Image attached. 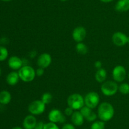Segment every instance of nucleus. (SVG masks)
Masks as SVG:
<instances>
[{
    "label": "nucleus",
    "instance_id": "29",
    "mask_svg": "<svg viewBox=\"0 0 129 129\" xmlns=\"http://www.w3.org/2000/svg\"><path fill=\"white\" fill-rule=\"evenodd\" d=\"M62 129H76V128L73 124L66 123L62 126Z\"/></svg>",
    "mask_w": 129,
    "mask_h": 129
},
{
    "label": "nucleus",
    "instance_id": "15",
    "mask_svg": "<svg viewBox=\"0 0 129 129\" xmlns=\"http://www.w3.org/2000/svg\"><path fill=\"white\" fill-rule=\"evenodd\" d=\"M84 118L80 112V111H74L71 116V121L75 126H81L84 123Z\"/></svg>",
    "mask_w": 129,
    "mask_h": 129
},
{
    "label": "nucleus",
    "instance_id": "9",
    "mask_svg": "<svg viewBox=\"0 0 129 129\" xmlns=\"http://www.w3.org/2000/svg\"><path fill=\"white\" fill-rule=\"evenodd\" d=\"M128 37L124 33L121 32H117L114 33L112 36V41L115 45L117 46H123L128 43Z\"/></svg>",
    "mask_w": 129,
    "mask_h": 129
},
{
    "label": "nucleus",
    "instance_id": "14",
    "mask_svg": "<svg viewBox=\"0 0 129 129\" xmlns=\"http://www.w3.org/2000/svg\"><path fill=\"white\" fill-rule=\"evenodd\" d=\"M37 121L33 115H27L23 121V127L24 129H34Z\"/></svg>",
    "mask_w": 129,
    "mask_h": 129
},
{
    "label": "nucleus",
    "instance_id": "10",
    "mask_svg": "<svg viewBox=\"0 0 129 129\" xmlns=\"http://www.w3.org/2000/svg\"><path fill=\"white\" fill-rule=\"evenodd\" d=\"M86 36V30L81 26L75 28L73 32V38L77 42H81Z\"/></svg>",
    "mask_w": 129,
    "mask_h": 129
},
{
    "label": "nucleus",
    "instance_id": "1",
    "mask_svg": "<svg viewBox=\"0 0 129 129\" xmlns=\"http://www.w3.org/2000/svg\"><path fill=\"white\" fill-rule=\"evenodd\" d=\"M115 114L114 108L112 104L103 102L99 105L98 109V116L100 120L106 122L112 120Z\"/></svg>",
    "mask_w": 129,
    "mask_h": 129
},
{
    "label": "nucleus",
    "instance_id": "22",
    "mask_svg": "<svg viewBox=\"0 0 129 129\" xmlns=\"http://www.w3.org/2000/svg\"><path fill=\"white\" fill-rule=\"evenodd\" d=\"M8 56V51L6 48L0 46V61H4Z\"/></svg>",
    "mask_w": 129,
    "mask_h": 129
},
{
    "label": "nucleus",
    "instance_id": "25",
    "mask_svg": "<svg viewBox=\"0 0 129 129\" xmlns=\"http://www.w3.org/2000/svg\"><path fill=\"white\" fill-rule=\"evenodd\" d=\"M44 129H59V128L56 123L50 121L45 124Z\"/></svg>",
    "mask_w": 129,
    "mask_h": 129
},
{
    "label": "nucleus",
    "instance_id": "26",
    "mask_svg": "<svg viewBox=\"0 0 129 129\" xmlns=\"http://www.w3.org/2000/svg\"><path fill=\"white\" fill-rule=\"evenodd\" d=\"M73 113H74V110H73V108H71V107H69L68 106V108H66L65 110V111H64V113H65V115H66V116H72V115L73 114Z\"/></svg>",
    "mask_w": 129,
    "mask_h": 129
},
{
    "label": "nucleus",
    "instance_id": "8",
    "mask_svg": "<svg viewBox=\"0 0 129 129\" xmlns=\"http://www.w3.org/2000/svg\"><path fill=\"white\" fill-rule=\"evenodd\" d=\"M127 75L125 68L122 65H117L113 68L112 75L115 81L117 82H122L125 80Z\"/></svg>",
    "mask_w": 129,
    "mask_h": 129
},
{
    "label": "nucleus",
    "instance_id": "7",
    "mask_svg": "<svg viewBox=\"0 0 129 129\" xmlns=\"http://www.w3.org/2000/svg\"><path fill=\"white\" fill-rule=\"evenodd\" d=\"M48 118L50 122L54 123H63L66 121V117L59 110L53 109L49 112Z\"/></svg>",
    "mask_w": 129,
    "mask_h": 129
},
{
    "label": "nucleus",
    "instance_id": "28",
    "mask_svg": "<svg viewBox=\"0 0 129 129\" xmlns=\"http://www.w3.org/2000/svg\"><path fill=\"white\" fill-rule=\"evenodd\" d=\"M44 125H45V123L43 121H37L34 129H44Z\"/></svg>",
    "mask_w": 129,
    "mask_h": 129
},
{
    "label": "nucleus",
    "instance_id": "30",
    "mask_svg": "<svg viewBox=\"0 0 129 129\" xmlns=\"http://www.w3.org/2000/svg\"><path fill=\"white\" fill-rule=\"evenodd\" d=\"M94 67L97 68V69H100V68H102V63L100 61H96L94 63Z\"/></svg>",
    "mask_w": 129,
    "mask_h": 129
},
{
    "label": "nucleus",
    "instance_id": "31",
    "mask_svg": "<svg viewBox=\"0 0 129 129\" xmlns=\"http://www.w3.org/2000/svg\"><path fill=\"white\" fill-rule=\"evenodd\" d=\"M100 1L103 3H107L112 2V1H113V0H100Z\"/></svg>",
    "mask_w": 129,
    "mask_h": 129
},
{
    "label": "nucleus",
    "instance_id": "27",
    "mask_svg": "<svg viewBox=\"0 0 129 129\" xmlns=\"http://www.w3.org/2000/svg\"><path fill=\"white\" fill-rule=\"evenodd\" d=\"M44 72H45V71H44V68H40V67H39V68H37V70L35 71L36 75H37L38 77H41V76H42L44 74Z\"/></svg>",
    "mask_w": 129,
    "mask_h": 129
},
{
    "label": "nucleus",
    "instance_id": "11",
    "mask_svg": "<svg viewBox=\"0 0 129 129\" xmlns=\"http://www.w3.org/2000/svg\"><path fill=\"white\" fill-rule=\"evenodd\" d=\"M52 63V57L49 53H44L40 54L37 59V64L39 67L46 68L50 65Z\"/></svg>",
    "mask_w": 129,
    "mask_h": 129
},
{
    "label": "nucleus",
    "instance_id": "21",
    "mask_svg": "<svg viewBox=\"0 0 129 129\" xmlns=\"http://www.w3.org/2000/svg\"><path fill=\"white\" fill-rule=\"evenodd\" d=\"M91 129H105V123L102 120L94 121L91 126Z\"/></svg>",
    "mask_w": 129,
    "mask_h": 129
},
{
    "label": "nucleus",
    "instance_id": "33",
    "mask_svg": "<svg viewBox=\"0 0 129 129\" xmlns=\"http://www.w3.org/2000/svg\"><path fill=\"white\" fill-rule=\"evenodd\" d=\"M3 1H5V2H9V1H11V0H1Z\"/></svg>",
    "mask_w": 129,
    "mask_h": 129
},
{
    "label": "nucleus",
    "instance_id": "17",
    "mask_svg": "<svg viewBox=\"0 0 129 129\" xmlns=\"http://www.w3.org/2000/svg\"><path fill=\"white\" fill-rule=\"evenodd\" d=\"M115 10L120 12L129 10V0H118L115 5Z\"/></svg>",
    "mask_w": 129,
    "mask_h": 129
},
{
    "label": "nucleus",
    "instance_id": "35",
    "mask_svg": "<svg viewBox=\"0 0 129 129\" xmlns=\"http://www.w3.org/2000/svg\"><path fill=\"white\" fill-rule=\"evenodd\" d=\"M60 1H67V0H60Z\"/></svg>",
    "mask_w": 129,
    "mask_h": 129
},
{
    "label": "nucleus",
    "instance_id": "24",
    "mask_svg": "<svg viewBox=\"0 0 129 129\" xmlns=\"http://www.w3.org/2000/svg\"><path fill=\"white\" fill-rule=\"evenodd\" d=\"M118 91L122 94L127 95L129 94V84L127 83H123L118 86Z\"/></svg>",
    "mask_w": 129,
    "mask_h": 129
},
{
    "label": "nucleus",
    "instance_id": "12",
    "mask_svg": "<svg viewBox=\"0 0 129 129\" xmlns=\"http://www.w3.org/2000/svg\"><path fill=\"white\" fill-rule=\"evenodd\" d=\"M80 112L88 121L94 122L97 118V115L92 110V109L84 106L80 110Z\"/></svg>",
    "mask_w": 129,
    "mask_h": 129
},
{
    "label": "nucleus",
    "instance_id": "36",
    "mask_svg": "<svg viewBox=\"0 0 129 129\" xmlns=\"http://www.w3.org/2000/svg\"><path fill=\"white\" fill-rule=\"evenodd\" d=\"M128 44H129V37H128Z\"/></svg>",
    "mask_w": 129,
    "mask_h": 129
},
{
    "label": "nucleus",
    "instance_id": "20",
    "mask_svg": "<svg viewBox=\"0 0 129 129\" xmlns=\"http://www.w3.org/2000/svg\"><path fill=\"white\" fill-rule=\"evenodd\" d=\"M76 49L77 52H78L79 54H86L88 53V47L85 44H84L83 42H78L76 46Z\"/></svg>",
    "mask_w": 129,
    "mask_h": 129
},
{
    "label": "nucleus",
    "instance_id": "23",
    "mask_svg": "<svg viewBox=\"0 0 129 129\" xmlns=\"http://www.w3.org/2000/svg\"><path fill=\"white\" fill-rule=\"evenodd\" d=\"M41 101L45 104H49L52 101V96L49 92H45L42 95L41 98Z\"/></svg>",
    "mask_w": 129,
    "mask_h": 129
},
{
    "label": "nucleus",
    "instance_id": "3",
    "mask_svg": "<svg viewBox=\"0 0 129 129\" xmlns=\"http://www.w3.org/2000/svg\"><path fill=\"white\" fill-rule=\"evenodd\" d=\"M68 105L74 110H81L84 106V98L79 94H73L68 98Z\"/></svg>",
    "mask_w": 129,
    "mask_h": 129
},
{
    "label": "nucleus",
    "instance_id": "6",
    "mask_svg": "<svg viewBox=\"0 0 129 129\" xmlns=\"http://www.w3.org/2000/svg\"><path fill=\"white\" fill-rule=\"evenodd\" d=\"M28 110L31 115H40L45 111V104H44L41 100H35L29 104Z\"/></svg>",
    "mask_w": 129,
    "mask_h": 129
},
{
    "label": "nucleus",
    "instance_id": "32",
    "mask_svg": "<svg viewBox=\"0 0 129 129\" xmlns=\"http://www.w3.org/2000/svg\"><path fill=\"white\" fill-rule=\"evenodd\" d=\"M11 129H24V128H23L20 127V126H15V127L12 128H11Z\"/></svg>",
    "mask_w": 129,
    "mask_h": 129
},
{
    "label": "nucleus",
    "instance_id": "16",
    "mask_svg": "<svg viewBox=\"0 0 129 129\" xmlns=\"http://www.w3.org/2000/svg\"><path fill=\"white\" fill-rule=\"evenodd\" d=\"M20 77H19L18 73L16 72H11L8 74L6 76V82L8 84L10 85L13 86L17 84L20 80Z\"/></svg>",
    "mask_w": 129,
    "mask_h": 129
},
{
    "label": "nucleus",
    "instance_id": "37",
    "mask_svg": "<svg viewBox=\"0 0 129 129\" xmlns=\"http://www.w3.org/2000/svg\"><path fill=\"white\" fill-rule=\"evenodd\" d=\"M128 78H129V73H128Z\"/></svg>",
    "mask_w": 129,
    "mask_h": 129
},
{
    "label": "nucleus",
    "instance_id": "4",
    "mask_svg": "<svg viewBox=\"0 0 129 129\" xmlns=\"http://www.w3.org/2000/svg\"><path fill=\"white\" fill-rule=\"evenodd\" d=\"M118 90V85L115 82L108 80L105 82L101 87L102 93L106 96H112L115 94Z\"/></svg>",
    "mask_w": 129,
    "mask_h": 129
},
{
    "label": "nucleus",
    "instance_id": "34",
    "mask_svg": "<svg viewBox=\"0 0 129 129\" xmlns=\"http://www.w3.org/2000/svg\"><path fill=\"white\" fill-rule=\"evenodd\" d=\"M1 68H0V76H1Z\"/></svg>",
    "mask_w": 129,
    "mask_h": 129
},
{
    "label": "nucleus",
    "instance_id": "18",
    "mask_svg": "<svg viewBox=\"0 0 129 129\" xmlns=\"http://www.w3.org/2000/svg\"><path fill=\"white\" fill-rule=\"evenodd\" d=\"M11 100V95L8 91H2L0 92V104L6 105L10 103Z\"/></svg>",
    "mask_w": 129,
    "mask_h": 129
},
{
    "label": "nucleus",
    "instance_id": "19",
    "mask_svg": "<svg viewBox=\"0 0 129 129\" xmlns=\"http://www.w3.org/2000/svg\"><path fill=\"white\" fill-rule=\"evenodd\" d=\"M107 77V71L104 69V68H100L98 69L96 71L95 74V78L97 82L102 83V82H104L105 81L106 78Z\"/></svg>",
    "mask_w": 129,
    "mask_h": 129
},
{
    "label": "nucleus",
    "instance_id": "2",
    "mask_svg": "<svg viewBox=\"0 0 129 129\" xmlns=\"http://www.w3.org/2000/svg\"><path fill=\"white\" fill-rule=\"evenodd\" d=\"M20 78L25 82H30L33 81L36 76V73L34 68L29 65L23 66L18 70Z\"/></svg>",
    "mask_w": 129,
    "mask_h": 129
},
{
    "label": "nucleus",
    "instance_id": "5",
    "mask_svg": "<svg viewBox=\"0 0 129 129\" xmlns=\"http://www.w3.org/2000/svg\"><path fill=\"white\" fill-rule=\"evenodd\" d=\"M100 96L97 92H90L86 95L84 97L85 106L91 109H94L99 104Z\"/></svg>",
    "mask_w": 129,
    "mask_h": 129
},
{
    "label": "nucleus",
    "instance_id": "13",
    "mask_svg": "<svg viewBox=\"0 0 129 129\" xmlns=\"http://www.w3.org/2000/svg\"><path fill=\"white\" fill-rule=\"evenodd\" d=\"M8 66L10 68L13 70H20L23 67V61L19 57L16 56H13L10 57L8 59Z\"/></svg>",
    "mask_w": 129,
    "mask_h": 129
}]
</instances>
